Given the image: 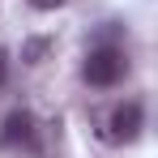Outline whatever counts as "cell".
I'll return each instance as SVG.
<instances>
[{
    "instance_id": "obj_1",
    "label": "cell",
    "mask_w": 158,
    "mask_h": 158,
    "mask_svg": "<svg viewBox=\"0 0 158 158\" xmlns=\"http://www.w3.org/2000/svg\"><path fill=\"white\" fill-rule=\"evenodd\" d=\"M128 77V56L120 52L115 43H103L85 56V81L90 85H115Z\"/></svg>"
},
{
    "instance_id": "obj_2",
    "label": "cell",
    "mask_w": 158,
    "mask_h": 158,
    "mask_svg": "<svg viewBox=\"0 0 158 158\" xmlns=\"http://www.w3.org/2000/svg\"><path fill=\"white\" fill-rule=\"evenodd\" d=\"M39 120L30 115V111H13L9 120H4V128H0V145L4 150H26V154H39Z\"/></svg>"
},
{
    "instance_id": "obj_3",
    "label": "cell",
    "mask_w": 158,
    "mask_h": 158,
    "mask_svg": "<svg viewBox=\"0 0 158 158\" xmlns=\"http://www.w3.org/2000/svg\"><path fill=\"white\" fill-rule=\"evenodd\" d=\"M141 120H145V111H141L137 98L124 103V107H115V111H111V120H107V137H111V141H137Z\"/></svg>"
},
{
    "instance_id": "obj_4",
    "label": "cell",
    "mask_w": 158,
    "mask_h": 158,
    "mask_svg": "<svg viewBox=\"0 0 158 158\" xmlns=\"http://www.w3.org/2000/svg\"><path fill=\"white\" fill-rule=\"evenodd\" d=\"M4 77H9V52H0V85H4Z\"/></svg>"
},
{
    "instance_id": "obj_5",
    "label": "cell",
    "mask_w": 158,
    "mask_h": 158,
    "mask_svg": "<svg viewBox=\"0 0 158 158\" xmlns=\"http://www.w3.org/2000/svg\"><path fill=\"white\" fill-rule=\"evenodd\" d=\"M34 9H56V4H64V0H30Z\"/></svg>"
}]
</instances>
